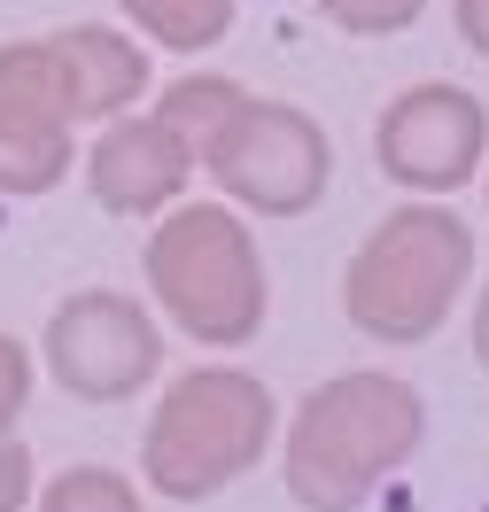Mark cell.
<instances>
[{"label":"cell","mask_w":489,"mask_h":512,"mask_svg":"<svg viewBox=\"0 0 489 512\" xmlns=\"http://www.w3.org/2000/svg\"><path fill=\"white\" fill-rule=\"evenodd\" d=\"M474 357H482V373H489V288H482V303H474Z\"/></svg>","instance_id":"cell-18"},{"label":"cell","mask_w":489,"mask_h":512,"mask_svg":"<svg viewBox=\"0 0 489 512\" xmlns=\"http://www.w3.org/2000/svg\"><path fill=\"white\" fill-rule=\"evenodd\" d=\"M427 435V404L396 373H342L288 419V497L303 512H358Z\"/></svg>","instance_id":"cell-1"},{"label":"cell","mask_w":489,"mask_h":512,"mask_svg":"<svg viewBox=\"0 0 489 512\" xmlns=\"http://www.w3.org/2000/svg\"><path fill=\"white\" fill-rule=\"evenodd\" d=\"M39 512H140V489L109 466H70L39 489Z\"/></svg>","instance_id":"cell-13"},{"label":"cell","mask_w":489,"mask_h":512,"mask_svg":"<svg viewBox=\"0 0 489 512\" xmlns=\"http://www.w3.org/2000/svg\"><path fill=\"white\" fill-rule=\"evenodd\" d=\"M451 8H458V39L474 55H489V0H451Z\"/></svg>","instance_id":"cell-17"},{"label":"cell","mask_w":489,"mask_h":512,"mask_svg":"<svg viewBox=\"0 0 489 512\" xmlns=\"http://www.w3.org/2000/svg\"><path fill=\"white\" fill-rule=\"evenodd\" d=\"M70 171V117L47 94L39 47H0V194H47Z\"/></svg>","instance_id":"cell-8"},{"label":"cell","mask_w":489,"mask_h":512,"mask_svg":"<svg viewBox=\"0 0 489 512\" xmlns=\"http://www.w3.org/2000/svg\"><path fill=\"white\" fill-rule=\"evenodd\" d=\"M319 8L342 32H404V24H420L427 0H319Z\"/></svg>","instance_id":"cell-14"},{"label":"cell","mask_w":489,"mask_h":512,"mask_svg":"<svg viewBox=\"0 0 489 512\" xmlns=\"http://www.w3.org/2000/svg\"><path fill=\"white\" fill-rule=\"evenodd\" d=\"M241 101H249V94H241L233 78H179V86L163 94L156 117H163V125H171V132H179V140H187V148L202 156V148H210V140L233 125V109H241Z\"/></svg>","instance_id":"cell-11"},{"label":"cell","mask_w":489,"mask_h":512,"mask_svg":"<svg viewBox=\"0 0 489 512\" xmlns=\"http://www.w3.org/2000/svg\"><path fill=\"white\" fill-rule=\"evenodd\" d=\"M47 365H55V381L78 404H117V396L156 381L163 334L140 303L94 288V295H70L63 311L47 319Z\"/></svg>","instance_id":"cell-7"},{"label":"cell","mask_w":489,"mask_h":512,"mask_svg":"<svg viewBox=\"0 0 489 512\" xmlns=\"http://www.w3.org/2000/svg\"><path fill=\"white\" fill-rule=\"evenodd\" d=\"M24 396H32V357L0 334V435H8V419L24 412Z\"/></svg>","instance_id":"cell-15"},{"label":"cell","mask_w":489,"mask_h":512,"mask_svg":"<svg viewBox=\"0 0 489 512\" xmlns=\"http://www.w3.org/2000/svg\"><path fill=\"white\" fill-rule=\"evenodd\" d=\"M373 156L396 187L412 194H458L489 156V109L466 86H412L381 109L373 125Z\"/></svg>","instance_id":"cell-6"},{"label":"cell","mask_w":489,"mask_h":512,"mask_svg":"<svg viewBox=\"0 0 489 512\" xmlns=\"http://www.w3.org/2000/svg\"><path fill=\"white\" fill-rule=\"evenodd\" d=\"M272 388L257 373H233V365H202L187 381H171V396L148 419V489L195 505V497H218L226 481H241L272 443Z\"/></svg>","instance_id":"cell-3"},{"label":"cell","mask_w":489,"mask_h":512,"mask_svg":"<svg viewBox=\"0 0 489 512\" xmlns=\"http://www.w3.org/2000/svg\"><path fill=\"white\" fill-rule=\"evenodd\" d=\"M39 70H47V94L63 117H117L140 86H148V55L132 39L101 32V24H78V32L32 39Z\"/></svg>","instance_id":"cell-10"},{"label":"cell","mask_w":489,"mask_h":512,"mask_svg":"<svg viewBox=\"0 0 489 512\" xmlns=\"http://www.w3.org/2000/svg\"><path fill=\"white\" fill-rule=\"evenodd\" d=\"M466 272H474V233L435 202H404L396 218H381L365 233V249L342 272L350 326L389 342V350H412L451 319Z\"/></svg>","instance_id":"cell-2"},{"label":"cell","mask_w":489,"mask_h":512,"mask_svg":"<svg viewBox=\"0 0 489 512\" xmlns=\"http://www.w3.org/2000/svg\"><path fill=\"white\" fill-rule=\"evenodd\" d=\"M148 288L163 295V311L210 350H233L264 326V264L257 241L241 233L233 210H171L148 241Z\"/></svg>","instance_id":"cell-4"},{"label":"cell","mask_w":489,"mask_h":512,"mask_svg":"<svg viewBox=\"0 0 489 512\" xmlns=\"http://www.w3.org/2000/svg\"><path fill=\"white\" fill-rule=\"evenodd\" d=\"M32 505V450L16 435H0V512H24Z\"/></svg>","instance_id":"cell-16"},{"label":"cell","mask_w":489,"mask_h":512,"mask_svg":"<svg viewBox=\"0 0 489 512\" xmlns=\"http://www.w3.org/2000/svg\"><path fill=\"white\" fill-rule=\"evenodd\" d=\"M202 163H210V179H218L233 202H249L264 218L311 210L326 194V171H334L326 132L311 125L303 109H288V101H241L233 125L202 148Z\"/></svg>","instance_id":"cell-5"},{"label":"cell","mask_w":489,"mask_h":512,"mask_svg":"<svg viewBox=\"0 0 489 512\" xmlns=\"http://www.w3.org/2000/svg\"><path fill=\"white\" fill-rule=\"evenodd\" d=\"M187 171H195V148L163 125V117H117V125L94 140V156H86L94 202L101 210H125V218L163 210L171 194L187 187Z\"/></svg>","instance_id":"cell-9"},{"label":"cell","mask_w":489,"mask_h":512,"mask_svg":"<svg viewBox=\"0 0 489 512\" xmlns=\"http://www.w3.org/2000/svg\"><path fill=\"white\" fill-rule=\"evenodd\" d=\"M125 8H132V24H140L148 39L179 47V55L226 39V24H233V0H125Z\"/></svg>","instance_id":"cell-12"}]
</instances>
